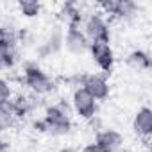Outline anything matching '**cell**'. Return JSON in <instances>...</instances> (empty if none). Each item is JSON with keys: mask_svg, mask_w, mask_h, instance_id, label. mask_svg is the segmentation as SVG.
<instances>
[{"mask_svg": "<svg viewBox=\"0 0 152 152\" xmlns=\"http://www.w3.org/2000/svg\"><path fill=\"white\" fill-rule=\"evenodd\" d=\"M57 18L61 22H64L66 27H83L86 15L77 2H64V4H61Z\"/></svg>", "mask_w": 152, "mask_h": 152, "instance_id": "11", "label": "cell"}, {"mask_svg": "<svg viewBox=\"0 0 152 152\" xmlns=\"http://www.w3.org/2000/svg\"><path fill=\"white\" fill-rule=\"evenodd\" d=\"M13 102V109H15V116L16 120H23L29 115H32L34 111H38L41 107V97L32 95V93H20L16 97L11 99Z\"/></svg>", "mask_w": 152, "mask_h": 152, "instance_id": "9", "label": "cell"}, {"mask_svg": "<svg viewBox=\"0 0 152 152\" xmlns=\"http://www.w3.org/2000/svg\"><path fill=\"white\" fill-rule=\"evenodd\" d=\"M120 152H136V150H132V148H122Z\"/></svg>", "mask_w": 152, "mask_h": 152, "instance_id": "25", "label": "cell"}, {"mask_svg": "<svg viewBox=\"0 0 152 152\" xmlns=\"http://www.w3.org/2000/svg\"><path fill=\"white\" fill-rule=\"evenodd\" d=\"M57 152H79L77 148H73V147H70V145H66V147H61Z\"/></svg>", "mask_w": 152, "mask_h": 152, "instance_id": "23", "label": "cell"}, {"mask_svg": "<svg viewBox=\"0 0 152 152\" xmlns=\"http://www.w3.org/2000/svg\"><path fill=\"white\" fill-rule=\"evenodd\" d=\"M16 7H18V13L27 20L38 18L41 15V9H43V6L39 2H36V0H20L16 4Z\"/></svg>", "mask_w": 152, "mask_h": 152, "instance_id": "15", "label": "cell"}, {"mask_svg": "<svg viewBox=\"0 0 152 152\" xmlns=\"http://www.w3.org/2000/svg\"><path fill=\"white\" fill-rule=\"evenodd\" d=\"M90 50V56L93 59V63L100 68V72H104V75H107L113 72V66H115V52L111 48V45H106V43H90L88 47Z\"/></svg>", "mask_w": 152, "mask_h": 152, "instance_id": "5", "label": "cell"}, {"mask_svg": "<svg viewBox=\"0 0 152 152\" xmlns=\"http://www.w3.org/2000/svg\"><path fill=\"white\" fill-rule=\"evenodd\" d=\"M63 36H64V31L59 25H54L52 31L48 32V36H47V39L43 43L48 48L50 56H56V54H59L63 50Z\"/></svg>", "mask_w": 152, "mask_h": 152, "instance_id": "14", "label": "cell"}, {"mask_svg": "<svg viewBox=\"0 0 152 152\" xmlns=\"http://www.w3.org/2000/svg\"><path fill=\"white\" fill-rule=\"evenodd\" d=\"M140 15V6L134 2V0H116L115 6V13L113 16L124 22H131Z\"/></svg>", "mask_w": 152, "mask_h": 152, "instance_id": "13", "label": "cell"}, {"mask_svg": "<svg viewBox=\"0 0 152 152\" xmlns=\"http://www.w3.org/2000/svg\"><path fill=\"white\" fill-rule=\"evenodd\" d=\"M83 32L88 38L90 43H111V29L106 20V16L100 11H93L86 15L83 22Z\"/></svg>", "mask_w": 152, "mask_h": 152, "instance_id": "3", "label": "cell"}, {"mask_svg": "<svg viewBox=\"0 0 152 152\" xmlns=\"http://www.w3.org/2000/svg\"><path fill=\"white\" fill-rule=\"evenodd\" d=\"M22 84L29 90V93L38 97H48L57 90L56 81L39 66V61L36 59L22 61Z\"/></svg>", "mask_w": 152, "mask_h": 152, "instance_id": "1", "label": "cell"}, {"mask_svg": "<svg viewBox=\"0 0 152 152\" xmlns=\"http://www.w3.org/2000/svg\"><path fill=\"white\" fill-rule=\"evenodd\" d=\"M125 64H127L129 68L136 70V72H147V70H150L152 61H150L148 52H145V50H141V48H136V50H132V52L127 54Z\"/></svg>", "mask_w": 152, "mask_h": 152, "instance_id": "12", "label": "cell"}, {"mask_svg": "<svg viewBox=\"0 0 152 152\" xmlns=\"http://www.w3.org/2000/svg\"><path fill=\"white\" fill-rule=\"evenodd\" d=\"M86 75H88V73H84V72H75V73L68 75V77H64V84H68V86L73 88V90L83 88V83H84V79H86Z\"/></svg>", "mask_w": 152, "mask_h": 152, "instance_id": "17", "label": "cell"}, {"mask_svg": "<svg viewBox=\"0 0 152 152\" xmlns=\"http://www.w3.org/2000/svg\"><path fill=\"white\" fill-rule=\"evenodd\" d=\"M0 122L4 124L6 129H11L16 124V116H15V109H13V102H0Z\"/></svg>", "mask_w": 152, "mask_h": 152, "instance_id": "16", "label": "cell"}, {"mask_svg": "<svg viewBox=\"0 0 152 152\" xmlns=\"http://www.w3.org/2000/svg\"><path fill=\"white\" fill-rule=\"evenodd\" d=\"M81 152H102V150H100L95 143H86V145L83 147V150H81Z\"/></svg>", "mask_w": 152, "mask_h": 152, "instance_id": "22", "label": "cell"}, {"mask_svg": "<svg viewBox=\"0 0 152 152\" xmlns=\"http://www.w3.org/2000/svg\"><path fill=\"white\" fill-rule=\"evenodd\" d=\"M102 152H120L124 148V134L113 127H104L102 131H99L95 134V141H93Z\"/></svg>", "mask_w": 152, "mask_h": 152, "instance_id": "6", "label": "cell"}, {"mask_svg": "<svg viewBox=\"0 0 152 152\" xmlns=\"http://www.w3.org/2000/svg\"><path fill=\"white\" fill-rule=\"evenodd\" d=\"M6 131H7V129H6V127H4V124H2V122H0V136H2V134H4V132H6Z\"/></svg>", "mask_w": 152, "mask_h": 152, "instance_id": "24", "label": "cell"}, {"mask_svg": "<svg viewBox=\"0 0 152 152\" xmlns=\"http://www.w3.org/2000/svg\"><path fill=\"white\" fill-rule=\"evenodd\" d=\"M131 127H132V132L138 138H141V140L147 141L150 138V134H152V109L148 106L138 107V111L132 116Z\"/></svg>", "mask_w": 152, "mask_h": 152, "instance_id": "10", "label": "cell"}, {"mask_svg": "<svg viewBox=\"0 0 152 152\" xmlns=\"http://www.w3.org/2000/svg\"><path fill=\"white\" fill-rule=\"evenodd\" d=\"M4 70V66H2V54H0V72Z\"/></svg>", "mask_w": 152, "mask_h": 152, "instance_id": "26", "label": "cell"}, {"mask_svg": "<svg viewBox=\"0 0 152 152\" xmlns=\"http://www.w3.org/2000/svg\"><path fill=\"white\" fill-rule=\"evenodd\" d=\"M0 152H11V141L0 136Z\"/></svg>", "mask_w": 152, "mask_h": 152, "instance_id": "21", "label": "cell"}, {"mask_svg": "<svg viewBox=\"0 0 152 152\" xmlns=\"http://www.w3.org/2000/svg\"><path fill=\"white\" fill-rule=\"evenodd\" d=\"M88 47H90V41L84 36L81 27H66L63 36V48H66V52L73 56H81L88 50Z\"/></svg>", "mask_w": 152, "mask_h": 152, "instance_id": "8", "label": "cell"}, {"mask_svg": "<svg viewBox=\"0 0 152 152\" xmlns=\"http://www.w3.org/2000/svg\"><path fill=\"white\" fill-rule=\"evenodd\" d=\"M70 106H72V111L75 113V116L84 122H88L95 115H99V102L84 88H77L72 91Z\"/></svg>", "mask_w": 152, "mask_h": 152, "instance_id": "4", "label": "cell"}, {"mask_svg": "<svg viewBox=\"0 0 152 152\" xmlns=\"http://www.w3.org/2000/svg\"><path fill=\"white\" fill-rule=\"evenodd\" d=\"M13 99V86L7 79L0 77V102H7Z\"/></svg>", "mask_w": 152, "mask_h": 152, "instance_id": "18", "label": "cell"}, {"mask_svg": "<svg viewBox=\"0 0 152 152\" xmlns=\"http://www.w3.org/2000/svg\"><path fill=\"white\" fill-rule=\"evenodd\" d=\"M31 129L36 132V134H47V122L43 120V116L41 118H34L32 122H31Z\"/></svg>", "mask_w": 152, "mask_h": 152, "instance_id": "19", "label": "cell"}, {"mask_svg": "<svg viewBox=\"0 0 152 152\" xmlns=\"http://www.w3.org/2000/svg\"><path fill=\"white\" fill-rule=\"evenodd\" d=\"M83 88L97 102H104L111 95V86L107 83V77H106V75H102V73H88L86 79H84V83H83Z\"/></svg>", "mask_w": 152, "mask_h": 152, "instance_id": "7", "label": "cell"}, {"mask_svg": "<svg viewBox=\"0 0 152 152\" xmlns=\"http://www.w3.org/2000/svg\"><path fill=\"white\" fill-rule=\"evenodd\" d=\"M43 120L47 122V134H50L52 138H63L68 136L73 129V122H72V115H68L66 111H63L57 104H48L45 106L43 111Z\"/></svg>", "mask_w": 152, "mask_h": 152, "instance_id": "2", "label": "cell"}, {"mask_svg": "<svg viewBox=\"0 0 152 152\" xmlns=\"http://www.w3.org/2000/svg\"><path fill=\"white\" fill-rule=\"evenodd\" d=\"M86 124L90 125V129H91L95 134H97L99 131H102V129H104V122H102V118H100L99 115H95V116H93L91 120H88Z\"/></svg>", "mask_w": 152, "mask_h": 152, "instance_id": "20", "label": "cell"}]
</instances>
